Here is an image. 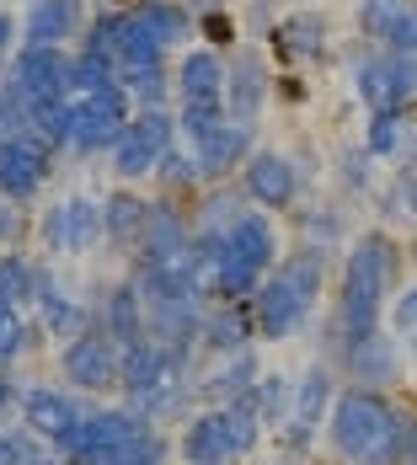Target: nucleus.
<instances>
[{
	"label": "nucleus",
	"instance_id": "nucleus-1",
	"mask_svg": "<svg viewBox=\"0 0 417 465\" xmlns=\"http://www.w3.org/2000/svg\"><path fill=\"white\" fill-rule=\"evenodd\" d=\"M402 241L374 225L364 231L348 257H343V273H337V300H332V316H326V337H332V359L353 342V337H370L380 331L396 289H402Z\"/></svg>",
	"mask_w": 417,
	"mask_h": 465
},
{
	"label": "nucleus",
	"instance_id": "nucleus-2",
	"mask_svg": "<svg viewBox=\"0 0 417 465\" xmlns=\"http://www.w3.org/2000/svg\"><path fill=\"white\" fill-rule=\"evenodd\" d=\"M326 450L337 455V465H407L412 412L391 401V391L343 385L326 418Z\"/></svg>",
	"mask_w": 417,
	"mask_h": 465
},
{
	"label": "nucleus",
	"instance_id": "nucleus-3",
	"mask_svg": "<svg viewBox=\"0 0 417 465\" xmlns=\"http://www.w3.org/2000/svg\"><path fill=\"white\" fill-rule=\"evenodd\" d=\"M337 374L326 359H316L311 370L294 380V401H289V418L278 428V450H289V455H305L311 444H316V433H322V422L332 418V401H337Z\"/></svg>",
	"mask_w": 417,
	"mask_h": 465
},
{
	"label": "nucleus",
	"instance_id": "nucleus-4",
	"mask_svg": "<svg viewBox=\"0 0 417 465\" xmlns=\"http://www.w3.org/2000/svg\"><path fill=\"white\" fill-rule=\"evenodd\" d=\"M59 374L86 391V396H102V391H118L124 380V348L102 331V326H86L81 337L59 342Z\"/></svg>",
	"mask_w": 417,
	"mask_h": 465
},
{
	"label": "nucleus",
	"instance_id": "nucleus-5",
	"mask_svg": "<svg viewBox=\"0 0 417 465\" xmlns=\"http://www.w3.org/2000/svg\"><path fill=\"white\" fill-rule=\"evenodd\" d=\"M172 129H177V124H172L161 107H144L139 118H129V129L113 144V172H118V183H139V177L161 172V161L172 155Z\"/></svg>",
	"mask_w": 417,
	"mask_h": 465
},
{
	"label": "nucleus",
	"instance_id": "nucleus-6",
	"mask_svg": "<svg viewBox=\"0 0 417 465\" xmlns=\"http://www.w3.org/2000/svg\"><path fill=\"white\" fill-rule=\"evenodd\" d=\"M124 129H129V96L118 81L70 96V144L75 150H107V144H118Z\"/></svg>",
	"mask_w": 417,
	"mask_h": 465
},
{
	"label": "nucleus",
	"instance_id": "nucleus-7",
	"mask_svg": "<svg viewBox=\"0 0 417 465\" xmlns=\"http://www.w3.org/2000/svg\"><path fill=\"white\" fill-rule=\"evenodd\" d=\"M337 370L348 374V385H364V391H391L402 374H407V348L391 326H380L370 337H353L343 353H337Z\"/></svg>",
	"mask_w": 417,
	"mask_h": 465
},
{
	"label": "nucleus",
	"instance_id": "nucleus-8",
	"mask_svg": "<svg viewBox=\"0 0 417 465\" xmlns=\"http://www.w3.org/2000/svg\"><path fill=\"white\" fill-rule=\"evenodd\" d=\"M353 92L370 113H407L417 96V54H380L353 70Z\"/></svg>",
	"mask_w": 417,
	"mask_h": 465
},
{
	"label": "nucleus",
	"instance_id": "nucleus-9",
	"mask_svg": "<svg viewBox=\"0 0 417 465\" xmlns=\"http://www.w3.org/2000/svg\"><path fill=\"white\" fill-rule=\"evenodd\" d=\"M102 241V203L96 198H59L44 214V252L48 257H86Z\"/></svg>",
	"mask_w": 417,
	"mask_h": 465
},
{
	"label": "nucleus",
	"instance_id": "nucleus-10",
	"mask_svg": "<svg viewBox=\"0 0 417 465\" xmlns=\"http://www.w3.org/2000/svg\"><path fill=\"white\" fill-rule=\"evenodd\" d=\"M177 460L183 465H241L225 407H193L177 428Z\"/></svg>",
	"mask_w": 417,
	"mask_h": 465
},
{
	"label": "nucleus",
	"instance_id": "nucleus-11",
	"mask_svg": "<svg viewBox=\"0 0 417 465\" xmlns=\"http://www.w3.org/2000/svg\"><path fill=\"white\" fill-rule=\"evenodd\" d=\"M300 166L289 161V155H278V150H257L246 166H241V193L268 214V209H294V198H300Z\"/></svg>",
	"mask_w": 417,
	"mask_h": 465
},
{
	"label": "nucleus",
	"instance_id": "nucleus-12",
	"mask_svg": "<svg viewBox=\"0 0 417 465\" xmlns=\"http://www.w3.org/2000/svg\"><path fill=\"white\" fill-rule=\"evenodd\" d=\"M16 418H22L27 433H38V439L48 444V455H54V444H59L75 422L86 418V407H81L70 391H59V385H27V391H22V412H16Z\"/></svg>",
	"mask_w": 417,
	"mask_h": 465
},
{
	"label": "nucleus",
	"instance_id": "nucleus-13",
	"mask_svg": "<svg viewBox=\"0 0 417 465\" xmlns=\"http://www.w3.org/2000/svg\"><path fill=\"white\" fill-rule=\"evenodd\" d=\"M11 86L27 96V107L70 102V59H65L59 48H22V54H16Z\"/></svg>",
	"mask_w": 417,
	"mask_h": 465
},
{
	"label": "nucleus",
	"instance_id": "nucleus-14",
	"mask_svg": "<svg viewBox=\"0 0 417 465\" xmlns=\"http://www.w3.org/2000/svg\"><path fill=\"white\" fill-rule=\"evenodd\" d=\"M193 220L172 198H150V214H144V235H139V252L144 262H166V257H187L193 252Z\"/></svg>",
	"mask_w": 417,
	"mask_h": 465
},
{
	"label": "nucleus",
	"instance_id": "nucleus-15",
	"mask_svg": "<svg viewBox=\"0 0 417 465\" xmlns=\"http://www.w3.org/2000/svg\"><path fill=\"white\" fill-rule=\"evenodd\" d=\"M257 380H263V364H257L252 348L220 353L209 370L198 374V401H204V407H231V401H241V396H252Z\"/></svg>",
	"mask_w": 417,
	"mask_h": 465
},
{
	"label": "nucleus",
	"instance_id": "nucleus-16",
	"mask_svg": "<svg viewBox=\"0 0 417 465\" xmlns=\"http://www.w3.org/2000/svg\"><path fill=\"white\" fill-rule=\"evenodd\" d=\"M311 316H316V311H311L300 294H289L273 273H268V283L252 294V322H257V337H263V342H283V337H294Z\"/></svg>",
	"mask_w": 417,
	"mask_h": 465
},
{
	"label": "nucleus",
	"instance_id": "nucleus-17",
	"mask_svg": "<svg viewBox=\"0 0 417 465\" xmlns=\"http://www.w3.org/2000/svg\"><path fill=\"white\" fill-rule=\"evenodd\" d=\"M96 326L118 342V348H134L150 337V305H144V294H139L134 283H113L107 294H102V305H96Z\"/></svg>",
	"mask_w": 417,
	"mask_h": 465
},
{
	"label": "nucleus",
	"instance_id": "nucleus-18",
	"mask_svg": "<svg viewBox=\"0 0 417 465\" xmlns=\"http://www.w3.org/2000/svg\"><path fill=\"white\" fill-rule=\"evenodd\" d=\"M33 311H38V322H44L48 337H59V342H70V337H81L92 316H86V305L65 289V283L54 279L48 268H38V289H33Z\"/></svg>",
	"mask_w": 417,
	"mask_h": 465
},
{
	"label": "nucleus",
	"instance_id": "nucleus-19",
	"mask_svg": "<svg viewBox=\"0 0 417 465\" xmlns=\"http://www.w3.org/2000/svg\"><path fill=\"white\" fill-rule=\"evenodd\" d=\"M252 155H257V124H241V118H231L214 140L193 150V161H198L204 183H225L235 166H246Z\"/></svg>",
	"mask_w": 417,
	"mask_h": 465
},
{
	"label": "nucleus",
	"instance_id": "nucleus-20",
	"mask_svg": "<svg viewBox=\"0 0 417 465\" xmlns=\"http://www.w3.org/2000/svg\"><path fill=\"white\" fill-rule=\"evenodd\" d=\"M48 183V150L33 140H11L0 144V193L16 203H33L38 187Z\"/></svg>",
	"mask_w": 417,
	"mask_h": 465
},
{
	"label": "nucleus",
	"instance_id": "nucleus-21",
	"mask_svg": "<svg viewBox=\"0 0 417 465\" xmlns=\"http://www.w3.org/2000/svg\"><path fill=\"white\" fill-rule=\"evenodd\" d=\"M273 279L289 289V294H300L311 311L322 305L326 294V279H332V252H316V246H294V252H283V262L273 268Z\"/></svg>",
	"mask_w": 417,
	"mask_h": 465
},
{
	"label": "nucleus",
	"instance_id": "nucleus-22",
	"mask_svg": "<svg viewBox=\"0 0 417 465\" xmlns=\"http://www.w3.org/2000/svg\"><path fill=\"white\" fill-rule=\"evenodd\" d=\"M263 102H268V64L257 54H235V70L225 81V113L241 124H257Z\"/></svg>",
	"mask_w": 417,
	"mask_h": 465
},
{
	"label": "nucleus",
	"instance_id": "nucleus-23",
	"mask_svg": "<svg viewBox=\"0 0 417 465\" xmlns=\"http://www.w3.org/2000/svg\"><path fill=\"white\" fill-rule=\"evenodd\" d=\"M144 214H150V198H139V193H129V187L107 193V203H102V241L118 246V252H139Z\"/></svg>",
	"mask_w": 417,
	"mask_h": 465
},
{
	"label": "nucleus",
	"instance_id": "nucleus-24",
	"mask_svg": "<svg viewBox=\"0 0 417 465\" xmlns=\"http://www.w3.org/2000/svg\"><path fill=\"white\" fill-rule=\"evenodd\" d=\"M252 337H257V322H252V305H209L204 311V331H198V342L220 359V353H241V348H252Z\"/></svg>",
	"mask_w": 417,
	"mask_h": 465
},
{
	"label": "nucleus",
	"instance_id": "nucleus-25",
	"mask_svg": "<svg viewBox=\"0 0 417 465\" xmlns=\"http://www.w3.org/2000/svg\"><path fill=\"white\" fill-rule=\"evenodd\" d=\"M231 252H241L252 268H263V273H273L278 262H283V246H278V225H273V214H263V209H252L241 225H235L231 235Z\"/></svg>",
	"mask_w": 417,
	"mask_h": 465
},
{
	"label": "nucleus",
	"instance_id": "nucleus-26",
	"mask_svg": "<svg viewBox=\"0 0 417 465\" xmlns=\"http://www.w3.org/2000/svg\"><path fill=\"white\" fill-rule=\"evenodd\" d=\"M81 22L75 0H27V48H54Z\"/></svg>",
	"mask_w": 417,
	"mask_h": 465
},
{
	"label": "nucleus",
	"instance_id": "nucleus-27",
	"mask_svg": "<svg viewBox=\"0 0 417 465\" xmlns=\"http://www.w3.org/2000/svg\"><path fill=\"white\" fill-rule=\"evenodd\" d=\"M252 209H246V193H235V187H214V193H204V203L193 209V231L198 235H231L241 220H246Z\"/></svg>",
	"mask_w": 417,
	"mask_h": 465
},
{
	"label": "nucleus",
	"instance_id": "nucleus-28",
	"mask_svg": "<svg viewBox=\"0 0 417 465\" xmlns=\"http://www.w3.org/2000/svg\"><path fill=\"white\" fill-rule=\"evenodd\" d=\"M278 54H289V59H322L326 54V16L322 11H294V16H283L278 22Z\"/></svg>",
	"mask_w": 417,
	"mask_h": 465
},
{
	"label": "nucleus",
	"instance_id": "nucleus-29",
	"mask_svg": "<svg viewBox=\"0 0 417 465\" xmlns=\"http://www.w3.org/2000/svg\"><path fill=\"white\" fill-rule=\"evenodd\" d=\"M177 81H183V102H225V64L209 54V48H198V54H187L183 70H177Z\"/></svg>",
	"mask_w": 417,
	"mask_h": 465
},
{
	"label": "nucleus",
	"instance_id": "nucleus-30",
	"mask_svg": "<svg viewBox=\"0 0 417 465\" xmlns=\"http://www.w3.org/2000/svg\"><path fill=\"white\" fill-rule=\"evenodd\" d=\"M294 225H300V246H316V252H337V246L348 241V220H343V209H332V203L300 209Z\"/></svg>",
	"mask_w": 417,
	"mask_h": 465
},
{
	"label": "nucleus",
	"instance_id": "nucleus-31",
	"mask_svg": "<svg viewBox=\"0 0 417 465\" xmlns=\"http://www.w3.org/2000/svg\"><path fill=\"white\" fill-rule=\"evenodd\" d=\"M417 134H407V113H374L364 129V150L374 161H407Z\"/></svg>",
	"mask_w": 417,
	"mask_h": 465
},
{
	"label": "nucleus",
	"instance_id": "nucleus-32",
	"mask_svg": "<svg viewBox=\"0 0 417 465\" xmlns=\"http://www.w3.org/2000/svg\"><path fill=\"white\" fill-rule=\"evenodd\" d=\"M134 22V33H144L155 48H172L187 38V11L183 5H166V0H150L139 16H129Z\"/></svg>",
	"mask_w": 417,
	"mask_h": 465
},
{
	"label": "nucleus",
	"instance_id": "nucleus-33",
	"mask_svg": "<svg viewBox=\"0 0 417 465\" xmlns=\"http://www.w3.org/2000/svg\"><path fill=\"white\" fill-rule=\"evenodd\" d=\"M33 289H38V268L22 257V252H0V305H33Z\"/></svg>",
	"mask_w": 417,
	"mask_h": 465
},
{
	"label": "nucleus",
	"instance_id": "nucleus-34",
	"mask_svg": "<svg viewBox=\"0 0 417 465\" xmlns=\"http://www.w3.org/2000/svg\"><path fill=\"white\" fill-rule=\"evenodd\" d=\"M231 124V113H225V102H187L183 118H177V129L187 134V144L198 150V144H209L220 129Z\"/></svg>",
	"mask_w": 417,
	"mask_h": 465
},
{
	"label": "nucleus",
	"instance_id": "nucleus-35",
	"mask_svg": "<svg viewBox=\"0 0 417 465\" xmlns=\"http://www.w3.org/2000/svg\"><path fill=\"white\" fill-rule=\"evenodd\" d=\"M252 401H257V412H263L268 428H283L289 401H294V380H283V374H263V380L252 385Z\"/></svg>",
	"mask_w": 417,
	"mask_h": 465
},
{
	"label": "nucleus",
	"instance_id": "nucleus-36",
	"mask_svg": "<svg viewBox=\"0 0 417 465\" xmlns=\"http://www.w3.org/2000/svg\"><path fill=\"white\" fill-rule=\"evenodd\" d=\"M27 348H33V322H27L16 305H0V370L16 364Z\"/></svg>",
	"mask_w": 417,
	"mask_h": 465
},
{
	"label": "nucleus",
	"instance_id": "nucleus-37",
	"mask_svg": "<svg viewBox=\"0 0 417 465\" xmlns=\"http://www.w3.org/2000/svg\"><path fill=\"white\" fill-rule=\"evenodd\" d=\"M33 134V107L16 86H0V144L11 140H27Z\"/></svg>",
	"mask_w": 417,
	"mask_h": 465
},
{
	"label": "nucleus",
	"instance_id": "nucleus-38",
	"mask_svg": "<svg viewBox=\"0 0 417 465\" xmlns=\"http://www.w3.org/2000/svg\"><path fill=\"white\" fill-rule=\"evenodd\" d=\"M412 0H359V27L370 33V38H391V27L402 22V11H407Z\"/></svg>",
	"mask_w": 417,
	"mask_h": 465
},
{
	"label": "nucleus",
	"instance_id": "nucleus-39",
	"mask_svg": "<svg viewBox=\"0 0 417 465\" xmlns=\"http://www.w3.org/2000/svg\"><path fill=\"white\" fill-rule=\"evenodd\" d=\"M343 187L348 193H374V155L359 144V150H343Z\"/></svg>",
	"mask_w": 417,
	"mask_h": 465
},
{
	"label": "nucleus",
	"instance_id": "nucleus-40",
	"mask_svg": "<svg viewBox=\"0 0 417 465\" xmlns=\"http://www.w3.org/2000/svg\"><path fill=\"white\" fill-rule=\"evenodd\" d=\"M155 177H161L166 187H198V183H204V172H198V161H193V155H166Z\"/></svg>",
	"mask_w": 417,
	"mask_h": 465
},
{
	"label": "nucleus",
	"instance_id": "nucleus-41",
	"mask_svg": "<svg viewBox=\"0 0 417 465\" xmlns=\"http://www.w3.org/2000/svg\"><path fill=\"white\" fill-rule=\"evenodd\" d=\"M385 48H391V54H417V0L407 5V11H402V22L391 27Z\"/></svg>",
	"mask_w": 417,
	"mask_h": 465
},
{
	"label": "nucleus",
	"instance_id": "nucleus-42",
	"mask_svg": "<svg viewBox=\"0 0 417 465\" xmlns=\"http://www.w3.org/2000/svg\"><path fill=\"white\" fill-rule=\"evenodd\" d=\"M16 235H22V203L0 193V246H11Z\"/></svg>",
	"mask_w": 417,
	"mask_h": 465
},
{
	"label": "nucleus",
	"instance_id": "nucleus-43",
	"mask_svg": "<svg viewBox=\"0 0 417 465\" xmlns=\"http://www.w3.org/2000/svg\"><path fill=\"white\" fill-rule=\"evenodd\" d=\"M11 412H22V391H16V380L0 370V418H11Z\"/></svg>",
	"mask_w": 417,
	"mask_h": 465
},
{
	"label": "nucleus",
	"instance_id": "nucleus-44",
	"mask_svg": "<svg viewBox=\"0 0 417 465\" xmlns=\"http://www.w3.org/2000/svg\"><path fill=\"white\" fill-rule=\"evenodd\" d=\"M402 183H407V209H412V220H417V172H402Z\"/></svg>",
	"mask_w": 417,
	"mask_h": 465
},
{
	"label": "nucleus",
	"instance_id": "nucleus-45",
	"mask_svg": "<svg viewBox=\"0 0 417 465\" xmlns=\"http://www.w3.org/2000/svg\"><path fill=\"white\" fill-rule=\"evenodd\" d=\"M11 38H16V22H11V16H0V54L11 48Z\"/></svg>",
	"mask_w": 417,
	"mask_h": 465
},
{
	"label": "nucleus",
	"instance_id": "nucleus-46",
	"mask_svg": "<svg viewBox=\"0 0 417 465\" xmlns=\"http://www.w3.org/2000/svg\"><path fill=\"white\" fill-rule=\"evenodd\" d=\"M268 465H300V455H289V450H278V455H273Z\"/></svg>",
	"mask_w": 417,
	"mask_h": 465
},
{
	"label": "nucleus",
	"instance_id": "nucleus-47",
	"mask_svg": "<svg viewBox=\"0 0 417 465\" xmlns=\"http://www.w3.org/2000/svg\"><path fill=\"white\" fill-rule=\"evenodd\" d=\"M407 465H417V412H412V450H407Z\"/></svg>",
	"mask_w": 417,
	"mask_h": 465
},
{
	"label": "nucleus",
	"instance_id": "nucleus-48",
	"mask_svg": "<svg viewBox=\"0 0 417 465\" xmlns=\"http://www.w3.org/2000/svg\"><path fill=\"white\" fill-rule=\"evenodd\" d=\"M27 465H65L59 455H38V460H27Z\"/></svg>",
	"mask_w": 417,
	"mask_h": 465
},
{
	"label": "nucleus",
	"instance_id": "nucleus-49",
	"mask_svg": "<svg viewBox=\"0 0 417 465\" xmlns=\"http://www.w3.org/2000/svg\"><path fill=\"white\" fill-rule=\"evenodd\" d=\"M214 5H220V0H193V11H214Z\"/></svg>",
	"mask_w": 417,
	"mask_h": 465
},
{
	"label": "nucleus",
	"instance_id": "nucleus-50",
	"mask_svg": "<svg viewBox=\"0 0 417 465\" xmlns=\"http://www.w3.org/2000/svg\"><path fill=\"white\" fill-rule=\"evenodd\" d=\"M412 161H417V140H412Z\"/></svg>",
	"mask_w": 417,
	"mask_h": 465
},
{
	"label": "nucleus",
	"instance_id": "nucleus-51",
	"mask_svg": "<svg viewBox=\"0 0 417 465\" xmlns=\"http://www.w3.org/2000/svg\"><path fill=\"white\" fill-rule=\"evenodd\" d=\"M412 257H417V246H412Z\"/></svg>",
	"mask_w": 417,
	"mask_h": 465
}]
</instances>
